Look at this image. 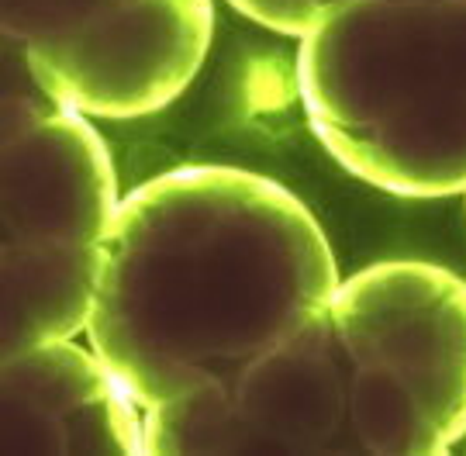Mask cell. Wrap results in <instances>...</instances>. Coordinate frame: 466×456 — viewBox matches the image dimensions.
<instances>
[{
    "instance_id": "1",
    "label": "cell",
    "mask_w": 466,
    "mask_h": 456,
    "mask_svg": "<svg viewBox=\"0 0 466 456\" xmlns=\"http://www.w3.org/2000/svg\"><path fill=\"white\" fill-rule=\"evenodd\" d=\"M329 238L269 177L184 167L121 198L100 246L86 339L142 411L235 380L329 319Z\"/></svg>"
},
{
    "instance_id": "2",
    "label": "cell",
    "mask_w": 466,
    "mask_h": 456,
    "mask_svg": "<svg viewBox=\"0 0 466 456\" xmlns=\"http://www.w3.org/2000/svg\"><path fill=\"white\" fill-rule=\"evenodd\" d=\"M308 125L398 198L466 194V0H342L300 35Z\"/></svg>"
},
{
    "instance_id": "3",
    "label": "cell",
    "mask_w": 466,
    "mask_h": 456,
    "mask_svg": "<svg viewBox=\"0 0 466 456\" xmlns=\"http://www.w3.org/2000/svg\"><path fill=\"white\" fill-rule=\"evenodd\" d=\"M4 356L86 332L100 246L117 215L111 152L46 90L4 97Z\"/></svg>"
},
{
    "instance_id": "4",
    "label": "cell",
    "mask_w": 466,
    "mask_h": 456,
    "mask_svg": "<svg viewBox=\"0 0 466 456\" xmlns=\"http://www.w3.org/2000/svg\"><path fill=\"white\" fill-rule=\"evenodd\" d=\"M346 425L367 453H446L466 436V280L387 259L342 280L329 308Z\"/></svg>"
},
{
    "instance_id": "5",
    "label": "cell",
    "mask_w": 466,
    "mask_h": 456,
    "mask_svg": "<svg viewBox=\"0 0 466 456\" xmlns=\"http://www.w3.org/2000/svg\"><path fill=\"white\" fill-rule=\"evenodd\" d=\"M0 32L52 101L135 121L198 76L215 11L211 0H0Z\"/></svg>"
},
{
    "instance_id": "6",
    "label": "cell",
    "mask_w": 466,
    "mask_h": 456,
    "mask_svg": "<svg viewBox=\"0 0 466 456\" xmlns=\"http://www.w3.org/2000/svg\"><path fill=\"white\" fill-rule=\"evenodd\" d=\"M7 453H146V411L115 370L73 339L4 356Z\"/></svg>"
},
{
    "instance_id": "7",
    "label": "cell",
    "mask_w": 466,
    "mask_h": 456,
    "mask_svg": "<svg viewBox=\"0 0 466 456\" xmlns=\"http://www.w3.org/2000/svg\"><path fill=\"white\" fill-rule=\"evenodd\" d=\"M235 408L252 450H321L346 425V373L332 321L259 356L235 380Z\"/></svg>"
},
{
    "instance_id": "8",
    "label": "cell",
    "mask_w": 466,
    "mask_h": 456,
    "mask_svg": "<svg viewBox=\"0 0 466 456\" xmlns=\"http://www.w3.org/2000/svg\"><path fill=\"white\" fill-rule=\"evenodd\" d=\"M249 429L221 384H198L146 408V453H249Z\"/></svg>"
},
{
    "instance_id": "9",
    "label": "cell",
    "mask_w": 466,
    "mask_h": 456,
    "mask_svg": "<svg viewBox=\"0 0 466 456\" xmlns=\"http://www.w3.org/2000/svg\"><path fill=\"white\" fill-rule=\"evenodd\" d=\"M228 4L246 17H252V21H259L269 32L300 38L342 0H228Z\"/></svg>"
}]
</instances>
